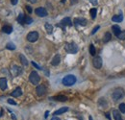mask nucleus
Segmentation results:
<instances>
[{
	"label": "nucleus",
	"instance_id": "f257e3e1",
	"mask_svg": "<svg viewBox=\"0 0 125 120\" xmlns=\"http://www.w3.org/2000/svg\"><path fill=\"white\" fill-rule=\"evenodd\" d=\"M62 85L65 86V87H71V86H73L76 83V77L74 75H71V74L64 76L63 79H62Z\"/></svg>",
	"mask_w": 125,
	"mask_h": 120
},
{
	"label": "nucleus",
	"instance_id": "f03ea898",
	"mask_svg": "<svg viewBox=\"0 0 125 120\" xmlns=\"http://www.w3.org/2000/svg\"><path fill=\"white\" fill-rule=\"evenodd\" d=\"M124 96V90H122L121 88H117L113 91V94H112V98L114 101H117L119 99H121L122 97Z\"/></svg>",
	"mask_w": 125,
	"mask_h": 120
},
{
	"label": "nucleus",
	"instance_id": "7ed1b4c3",
	"mask_svg": "<svg viewBox=\"0 0 125 120\" xmlns=\"http://www.w3.org/2000/svg\"><path fill=\"white\" fill-rule=\"evenodd\" d=\"M64 49L69 54H75V53L78 52V46L76 45V43H74V42L66 43V44L64 45Z\"/></svg>",
	"mask_w": 125,
	"mask_h": 120
},
{
	"label": "nucleus",
	"instance_id": "20e7f679",
	"mask_svg": "<svg viewBox=\"0 0 125 120\" xmlns=\"http://www.w3.org/2000/svg\"><path fill=\"white\" fill-rule=\"evenodd\" d=\"M29 80L33 85H38L40 83V80H41V77L38 74V72L36 71H32L29 76Z\"/></svg>",
	"mask_w": 125,
	"mask_h": 120
},
{
	"label": "nucleus",
	"instance_id": "39448f33",
	"mask_svg": "<svg viewBox=\"0 0 125 120\" xmlns=\"http://www.w3.org/2000/svg\"><path fill=\"white\" fill-rule=\"evenodd\" d=\"M39 39V33L34 31V32H30L28 35H27V40L29 42H35L37 41Z\"/></svg>",
	"mask_w": 125,
	"mask_h": 120
},
{
	"label": "nucleus",
	"instance_id": "423d86ee",
	"mask_svg": "<svg viewBox=\"0 0 125 120\" xmlns=\"http://www.w3.org/2000/svg\"><path fill=\"white\" fill-rule=\"evenodd\" d=\"M35 13H36V15H39L40 17H45L47 15V11L45 10V8H43V7H39V8H37V9L35 10Z\"/></svg>",
	"mask_w": 125,
	"mask_h": 120
},
{
	"label": "nucleus",
	"instance_id": "0eeeda50",
	"mask_svg": "<svg viewBox=\"0 0 125 120\" xmlns=\"http://www.w3.org/2000/svg\"><path fill=\"white\" fill-rule=\"evenodd\" d=\"M36 92H37V94L39 96H43L45 94V92H46V89H45V87L43 85H40V86L37 87Z\"/></svg>",
	"mask_w": 125,
	"mask_h": 120
},
{
	"label": "nucleus",
	"instance_id": "6e6552de",
	"mask_svg": "<svg viewBox=\"0 0 125 120\" xmlns=\"http://www.w3.org/2000/svg\"><path fill=\"white\" fill-rule=\"evenodd\" d=\"M93 62H94V66L95 68H97V69L101 68V66H102V59L100 57H95Z\"/></svg>",
	"mask_w": 125,
	"mask_h": 120
},
{
	"label": "nucleus",
	"instance_id": "1a4fd4ad",
	"mask_svg": "<svg viewBox=\"0 0 125 120\" xmlns=\"http://www.w3.org/2000/svg\"><path fill=\"white\" fill-rule=\"evenodd\" d=\"M61 25L62 26H72V22H71V19L69 17H64L63 19H62L61 21Z\"/></svg>",
	"mask_w": 125,
	"mask_h": 120
},
{
	"label": "nucleus",
	"instance_id": "9d476101",
	"mask_svg": "<svg viewBox=\"0 0 125 120\" xmlns=\"http://www.w3.org/2000/svg\"><path fill=\"white\" fill-rule=\"evenodd\" d=\"M74 23L77 24V25H81V26H86V25H87V19L82 18V17H80V18H75V19H74Z\"/></svg>",
	"mask_w": 125,
	"mask_h": 120
},
{
	"label": "nucleus",
	"instance_id": "9b49d317",
	"mask_svg": "<svg viewBox=\"0 0 125 120\" xmlns=\"http://www.w3.org/2000/svg\"><path fill=\"white\" fill-rule=\"evenodd\" d=\"M60 61H61V57H60V55H59V54H57V55H55V56H54V58L52 59L51 64H52L53 66H57V65L60 63Z\"/></svg>",
	"mask_w": 125,
	"mask_h": 120
},
{
	"label": "nucleus",
	"instance_id": "f8f14e48",
	"mask_svg": "<svg viewBox=\"0 0 125 120\" xmlns=\"http://www.w3.org/2000/svg\"><path fill=\"white\" fill-rule=\"evenodd\" d=\"M6 89H7V79L1 78L0 79V90H6Z\"/></svg>",
	"mask_w": 125,
	"mask_h": 120
},
{
	"label": "nucleus",
	"instance_id": "ddd939ff",
	"mask_svg": "<svg viewBox=\"0 0 125 120\" xmlns=\"http://www.w3.org/2000/svg\"><path fill=\"white\" fill-rule=\"evenodd\" d=\"M13 97H19V96H21L22 95V90L20 88H16V90H14L13 92H12V94H11Z\"/></svg>",
	"mask_w": 125,
	"mask_h": 120
},
{
	"label": "nucleus",
	"instance_id": "4468645a",
	"mask_svg": "<svg viewBox=\"0 0 125 120\" xmlns=\"http://www.w3.org/2000/svg\"><path fill=\"white\" fill-rule=\"evenodd\" d=\"M12 72H13V74H14L15 76H17L22 72V70H21V68H20L19 66L14 65V66H13V69H12Z\"/></svg>",
	"mask_w": 125,
	"mask_h": 120
},
{
	"label": "nucleus",
	"instance_id": "2eb2a0df",
	"mask_svg": "<svg viewBox=\"0 0 125 120\" xmlns=\"http://www.w3.org/2000/svg\"><path fill=\"white\" fill-rule=\"evenodd\" d=\"M67 110H68V108H67V107H62V108H61V109H59L58 110H56L53 114H54V115H59V114H62V113L66 112Z\"/></svg>",
	"mask_w": 125,
	"mask_h": 120
},
{
	"label": "nucleus",
	"instance_id": "dca6fc26",
	"mask_svg": "<svg viewBox=\"0 0 125 120\" xmlns=\"http://www.w3.org/2000/svg\"><path fill=\"white\" fill-rule=\"evenodd\" d=\"M113 116H114L115 120H122V117L120 115V112L118 110H113Z\"/></svg>",
	"mask_w": 125,
	"mask_h": 120
},
{
	"label": "nucleus",
	"instance_id": "f3484780",
	"mask_svg": "<svg viewBox=\"0 0 125 120\" xmlns=\"http://www.w3.org/2000/svg\"><path fill=\"white\" fill-rule=\"evenodd\" d=\"M112 30H113V33L117 37L119 34H120V32H121V29H120V27L118 26V25H114L113 27H112Z\"/></svg>",
	"mask_w": 125,
	"mask_h": 120
},
{
	"label": "nucleus",
	"instance_id": "a211bd4d",
	"mask_svg": "<svg viewBox=\"0 0 125 120\" xmlns=\"http://www.w3.org/2000/svg\"><path fill=\"white\" fill-rule=\"evenodd\" d=\"M112 20L114 22H121L123 20V15H114L112 17Z\"/></svg>",
	"mask_w": 125,
	"mask_h": 120
},
{
	"label": "nucleus",
	"instance_id": "6ab92c4d",
	"mask_svg": "<svg viewBox=\"0 0 125 120\" xmlns=\"http://www.w3.org/2000/svg\"><path fill=\"white\" fill-rule=\"evenodd\" d=\"M2 31H3L5 34H11V33L13 32V27L10 26V25H5V26H3Z\"/></svg>",
	"mask_w": 125,
	"mask_h": 120
},
{
	"label": "nucleus",
	"instance_id": "aec40b11",
	"mask_svg": "<svg viewBox=\"0 0 125 120\" xmlns=\"http://www.w3.org/2000/svg\"><path fill=\"white\" fill-rule=\"evenodd\" d=\"M53 99H55L56 101H60V102H65V101H67V97L64 96V95H58V96H55Z\"/></svg>",
	"mask_w": 125,
	"mask_h": 120
},
{
	"label": "nucleus",
	"instance_id": "412c9836",
	"mask_svg": "<svg viewBox=\"0 0 125 120\" xmlns=\"http://www.w3.org/2000/svg\"><path fill=\"white\" fill-rule=\"evenodd\" d=\"M19 59H20V61H21V63H22L23 65H25V66L28 65V60H27V59L25 58V56H24L23 54H20V55H19Z\"/></svg>",
	"mask_w": 125,
	"mask_h": 120
},
{
	"label": "nucleus",
	"instance_id": "4be33fe9",
	"mask_svg": "<svg viewBox=\"0 0 125 120\" xmlns=\"http://www.w3.org/2000/svg\"><path fill=\"white\" fill-rule=\"evenodd\" d=\"M17 21L20 24H25V15L23 14H19L18 17H17Z\"/></svg>",
	"mask_w": 125,
	"mask_h": 120
},
{
	"label": "nucleus",
	"instance_id": "5701e85b",
	"mask_svg": "<svg viewBox=\"0 0 125 120\" xmlns=\"http://www.w3.org/2000/svg\"><path fill=\"white\" fill-rule=\"evenodd\" d=\"M44 27H45V30L48 34H51L52 32H53V26L51 25V24H49V23H45V25H44Z\"/></svg>",
	"mask_w": 125,
	"mask_h": 120
},
{
	"label": "nucleus",
	"instance_id": "b1692460",
	"mask_svg": "<svg viewBox=\"0 0 125 120\" xmlns=\"http://www.w3.org/2000/svg\"><path fill=\"white\" fill-rule=\"evenodd\" d=\"M111 39H112V35L110 34V33H106L105 35H104V38H103V41L104 42H108L111 40Z\"/></svg>",
	"mask_w": 125,
	"mask_h": 120
},
{
	"label": "nucleus",
	"instance_id": "393cba45",
	"mask_svg": "<svg viewBox=\"0 0 125 120\" xmlns=\"http://www.w3.org/2000/svg\"><path fill=\"white\" fill-rule=\"evenodd\" d=\"M90 13H91V15H92V18L94 19V18L96 17V14H97V10H96V8H93V9L90 11Z\"/></svg>",
	"mask_w": 125,
	"mask_h": 120
},
{
	"label": "nucleus",
	"instance_id": "a878e982",
	"mask_svg": "<svg viewBox=\"0 0 125 120\" xmlns=\"http://www.w3.org/2000/svg\"><path fill=\"white\" fill-rule=\"evenodd\" d=\"M95 53H96V50H95L94 45L91 44L90 45V54H91L92 56H94V55H95Z\"/></svg>",
	"mask_w": 125,
	"mask_h": 120
},
{
	"label": "nucleus",
	"instance_id": "bb28decb",
	"mask_svg": "<svg viewBox=\"0 0 125 120\" xmlns=\"http://www.w3.org/2000/svg\"><path fill=\"white\" fill-rule=\"evenodd\" d=\"M6 48L7 49H10V50H15L16 49V45L14 44V43H7V45H6Z\"/></svg>",
	"mask_w": 125,
	"mask_h": 120
},
{
	"label": "nucleus",
	"instance_id": "cd10ccee",
	"mask_svg": "<svg viewBox=\"0 0 125 120\" xmlns=\"http://www.w3.org/2000/svg\"><path fill=\"white\" fill-rule=\"evenodd\" d=\"M25 23H26V24H31V23H33L32 17H30L29 15H26V16H25Z\"/></svg>",
	"mask_w": 125,
	"mask_h": 120
},
{
	"label": "nucleus",
	"instance_id": "c85d7f7f",
	"mask_svg": "<svg viewBox=\"0 0 125 120\" xmlns=\"http://www.w3.org/2000/svg\"><path fill=\"white\" fill-rule=\"evenodd\" d=\"M117 38H118L119 40H125V31H121V32H120V34L117 36Z\"/></svg>",
	"mask_w": 125,
	"mask_h": 120
},
{
	"label": "nucleus",
	"instance_id": "c756f323",
	"mask_svg": "<svg viewBox=\"0 0 125 120\" xmlns=\"http://www.w3.org/2000/svg\"><path fill=\"white\" fill-rule=\"evenodd\" d=\"M119 110H120V111H121L122 113H125V104L124 103H122V104L119 105Z\"/></svg>",
	"mask_w": 125,
	"mask_h": 120
},
{
	"label": "nucleus",
	"instance_id": "7c9ffc66",
	"mask_svg": "<svg viewBox=\"0 0 125 120\" xmlns=\"http://www.w3.org/2000/svg\"><path fill=\"white\" fill-rule=\"evenodd\" d=\"M32 64H33V66H35L37 69H42V68H41V66H39L35 61H32Z\"/></svg>",
	"mask_w": 125,
	"mask_h": 120
},
{
	"label": "nucleus",
	"instance_id": "2f4dec72",
	"mask_svg": "<svg viewBox=\"0 0 125 120\" xmlns=\"http://www.w3.org/2000/svg\"><path fill=\"white\" fill-rule=\"evenodd\" d=\"M99 28H100L99 26H96V27H94V30H93V32H92V35H94V34L96 33V31L98 30Z\"/></svg>",
	"mask_w": 125,
	"mask_h": 120
},
{
	"label": "nucleus",
	"instance_id": "473e14b6",
	"mask_svg": "<svg viewBox=\"0 0 125 120\" xmlns=\"http://www.w3.org/2000/svg\"><path fill=\"white\" fill-rule=\"evenodd\" d=\"M8 103L9 104H11V105H16V103L15 101H13L12 99H8Z\"/></svg>",
	"mask_w": 125,
	"mask_h": 120
},
{
	"label": "nucleus",
	"instance_id": "72a5a7b5",
	"mask_svg": "<svg viewBox=\"0 0 125 120\" xmlns=\"http://www.w3.org/2000/svg\"><path fill=\"white\" fill-rule=\"evenodd\" d=\"M25 8H26V10L28 11V13H29V14H31V13H32V8H31V7H30V6H26Z\"/></svg>",
	"mask_w": 125,
	"mask_h": 120
},
{
	"label": "nucleus",
	"instance_id": "f704fd0d",
	"mask_svg": "<svg viewBox=\"0 0 125 120\" xmlns=\"http://www.w3.org/2000/svg\"><path fill=\"white\" fill-rule=\"evenodd\" d=\"M17 2H18V0H11V3H12L13 5H16Z\"/></svg>",
	"mask_w": 125,
	"mask_h": 120
},
{
	"label": "nucleus",
	"instance_id": "c9c22d12",
	"mask_svg": "<svg viewBox=\"0 0 125 120\" xmlns=\"http://www.w3.org/2000/svg\"><path fill=\"white\" fill-rule=\"evenodd\" d=\"M90 1H91V3L94 4V5H96V4H97V0H90Z\"/></svg>",
	"mask_w": 125,
	"mask_h": 120
},
{
	"label": "nucleus",
	"instance_id": "e433bc0d",
	"mask_svg": "<svg viewBox=\"0 0 125 120\" xmlns=\"http://www.w3.org/2000/svg\"><path fill=\"white\" fill-rule=\"evenodd\" d=\"M51 120H61V119H60L59 117H57V116H54V117H53Z\"/></svg>",
	"mask_w": 125,
	"mask_h": 120
},
{
	"label": "nucleus",
	"instance_id": "4c0bfd02",
	"mask_svg": "<svg viewBox=\"0 0 125 120\" xmlns=\"http://www.w3.org/2000/svg\"><path fill=\"white\" fill-rule=\"evenodd\" d=\"M3 112H4V111H3V109H1V110H0V117L3 115Z\"/></svg>",
	"mask_w": 125,
	"mask_h": 120
},
{
	"label": "nucleus",
	"instance_id": "58836bf2",
	"mask_svg": "<svg viewBox=\"0 0 125 120\" xmlns=\"http://www.w3.org/2000/svg\"><path fill=\"white\" fill-rule=\"evenodd\" d=\"M28 1H29V2H31V3H36L38 0H28Z\"/></svg>",
	"mask_w": 125,
	"mask_h": 120
},
{
	"label": "nucleus",
	"instance_id": "ea45409f",
	"mask_svg": "<svg viewBox=\"0 0 125 120\" xmlns=\"http://www.w3.org/2000/svg\"><path fill=\"white\" fill-rule=\"evenodd\" d=\"M48 113H49L48 111H46V112H45V115H44V117H45V118H47V117H48Z\"/></svg>",
	"mask_w": 125,
	"mask_h": 120
},
{
	"label": "nucleus",
	"instance_id": "a19ab883",
	"mask_svg": "<svg viewBox=\"0 0 125 120\" xmlns=\"http://www.w3.org/2000/svg\"><path fill=\"white\" fill-rule=\"evenodd\" d=\"M106 115H107V118H108L109 120H111V117H110V114H109V113H106Z\"/></svg>",
	"mask_w": 125,
	"mask_h": 120
},
{
	"label": "nucleus",
	"instance_id": "79ce46f5",
	"mask_svg": "<svg viewBox=\"0 0 125 120\" xmlns=\"http://www.w3.org/2000/svg\"><path fill=\"white\" fill-rule=\"evenodd\" d=\"M89 120H93V117H92V116H90V117H89Z\"/></svg>",
	"mask_w": 125,
	"mask_h": 120
},
{
	"label": "nucleus",
	"instance_id": "37998d69",
	"mask_svg": "<svg viewBox=\"0 0 125 120\" xmlns=\"http://www.w3.org/2000/svg\"><path fill=\"white\" fill-rule=\"evenodd\" d=\"M64 1H65V0H62V3H63V2H64Z\"/></svg>",
	"mask_w": 125,
	"mask_h": 120
}]
</instances>
